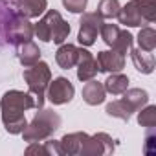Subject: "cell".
Segmentation results:
<instances>
[{"mask_svg": "<svg viewBox=\"0 0 156 156\" xmlns=\"http://www.w3.org/2000/svg\"><path fill=\"white\" fill-rule=\"evenodd\" d=\"M37 108L35 98L30 92L22 90H9L0 99V110H2V123L4 129L9 134H20L24 127L28 125L26 121V110Z\"/></svg>", "mask_w": 156, "mask_h": 156, "instance_id": "1", "label": "cell"}, {"mask_svg": "<svg viewBox=\"0 0 156 156\" xmlns=\"http://www.w3.org/2000/svg\"><path fill=\"white\" fill-rule=\"evenodd\" d=\"M33 35L42 42L62 44L70 35V24L55 9H46L37 24H33Z\"/></svg>", "mask_w": 156, "mask_h": 156, "instance_id": "2", "label": "cell"}, {"mask_svg": "<svg viewBox=\"0 0 156 156\" xmlns=\"http://www.w3.org/2000/svg\"><path fill=\"white\" fill-rule=\"evenodd\" d=\"M39 112L35 114V118L24 127V130L20 132L24 141L31 143V141H44L50 136H53V132L61 127V116L55 110L50 108H37Z\"/></svg>", "mask_w": 156, "mask_h": 156, "instance_id": "3", "label": "cell"}, {"mask_svg": "<svg viewBox=\"0 0 156 156\" xmlns=\"http://www.w3.org/2000/svg\"><path fill=\"white\" fill-rule=\"evenodd\" d=\"M119 24L127 28H143L152 24L156 19V2L154 0H130L119 9Z\"/></svg>", "mask_w": 156, "mask_h": 156, "instance_id": "4", "label": "cell"}, {"mask_svg": "<svg viewBox=\"0 0 156 156\" xmlns=\"http://www.w3.org/2000/svg\"><path fill=\"white\" fill-rule=\"evenodd\" d=\"M24 81L28 85V92L35 98L37 108L44 107V98H46V88L51 81V70L48 62L39 61L24 70Z\"/></svg>", "mask_w": 156, "mask_h": 156, "instance_id": "5", "label": "cell"}, {"mask_svg": "<svg viewBox=\"0 0 156 156\" xmlns=\"http://www.w3.org/2000/svg\"><path fill=\"white\" fill-rule=\"evenodd\" d=\"M101 24H103V19L98 15V11L96 13L83 11L81 19H79V33H77L79 44L85 46V48H90L92 44H96L99 30H101Z\"/></svg>", "mask_w": 156, "mask_h": 156, "instance_id": "6", "label": "cell"}, {"mask_svg": "<svg viewBox=\"0 0 156 156\" xmlns=\"http://www.w3.org/2000/svg\"><path fill=\"white\" fill-rule=\"evenodd\" d=\"M116 149V143L110 134L107 132H98L94 136H87L83 141L79 154L81 156H103V154H112Z\"/></svg>", "mask_w": 156, "mask_h": 156, "instance_id": "7", "label": "cell"}, {"mask_svg": "<svg viewBox=\"0 0 156 156\" xmlns=\"http://www.w3.org/2000/svg\"><path fill=\"white\" fill-rule=\"evenodd\" d=\"M75 88L66 77H55L50 81L46 88V98L51 101V105H66L73 99Z\"/></svg>", "mask_w": 156, "mask_h": 156, "instance_id": "8", "label": "cell"}, {"mask_svg": "<svg viewBox=\"0 0 156 156\" xmlns=\"http://www.w3.org/2000/svg\"><path fill=\"white\" fill-rule=\"evenodd\" d=\"M33 39V24L30 22V19L26 17H13L8 24V41L9 44H22V42H28Z\"/></svg>", "mask_w": 156, "mask_h": 156, "instance_id": "9", "label": "cell"}, {"mask_svg": "<svg viewBox=\"0 0 156 156\" xmlns=\"http://www.w3.org/2000/svg\"><path fill=\"white\" fill-rule=\"evenodd\" d=\"M77 79H79L81 83H87L90 79H94V77L98 75V62H96V57L85 48L81 46L79 48V57H77Z\"/></svg>", "mask_w": 156, "mask_h": 156, "instance_id": "10", "label": "cell"}, {"mask_svg": "<svg viewBox=\"0 0 156 156\" xmlns=\"http://www.w3.org/2000/svg\"><path fill=\"white\" fill-rule=\"evenodd\" d=\"M96 62H98L99 72L114 73V72H121L125 68V55L116 51V50H103V51L98 53Z\"/></svg>", "mask_w": 156, "mask_h": 156, "instance_id": "11", "label": "cell"}, {"mask_svg": "<svg viewBox=\"0 0 156 156\" xmlns=\"http://www.w3.org/2000/svg\"><path fill=\"white\" fill-rule=\"evenodd\" d=\"M17 15L26 19H39L48 9V0H17Z\"/></svg>", "mask_w": 156, "mask_h": 156, "instance_id": "12", "label": "cell"}, {"mask_svg": "<svg viewBox=\"0 0 156 156\" xmlns=\"http://www.w3.org/2000/svg\"><path fill=\"white\" fill-rule=\"evenodd\" d=\"M105 98H107V92H105V87L103 83L96 81V79H90L85 83L83 87V101L90 107H98L101 103H105Z\"/></svg>", "mask_w": 156, "mask_h": 156, "instance_id": "13", "label": "cell"}, {"mask_svg": "<svg viewBox=\"0 0 156 156\" xmlns=\"http://www.w3.org/2000/svg\"><path fill=\"white\" fill-rule=\"evenodd\" d=\"M129 51H130L132 64H134V68H136L138 72H141V73H152V72H154L156 61H154L152 51H145V50H141V48H130Z\"/></svg>", "mask_w": 156, "mask_h": 156, "instance_id": "14", "label": "cell"}, {"mask_svg": "<svg viewBox=\"0 0 156 156\" xmlns=\"http://www.w3.org/2000/svg\"><path fill=\"white\" fill-rule=\"evenodd\" d=\"M121 96H123L121 101H123V105L129 108L130 114H132V112H138L143 105L149 103V94H147V90H143V88H127Z\"/></svg>", "mask_w": 156, "mask_h": 156, "instance_id": "15", "label": "cell"}, {"mask_svg": "<svg viewBox=\"0 0 156 156\" xmlns=\"http://www.w3.org/2000/svg\"><path fill=\"white\" fill-rule=\"evenodd\" d=\"M77 57H79V48L75 44H59V50L55 53V61L62 70H70L77 64Z\"/></svg>", "mask_w": 156, "mask_h": 156, "instance_id": "16", "label": "cell"}, {"mask_svg": "<svg viewBox=\"0 0 156 156\" xmlns=\"http://www.w3.org/2000/svg\"><path fill=\"white\" fill-rule=\"evenodd\" d=\"M17 59L20 61V64L24 68L35 64L41 61V48L33 42V41H28V42H22L17 46Z\"/></svg>", "mask_w": 156, "mask_h": 156, "instance_id": "17", "label": "cell"}, {"mask_svg": "<svg viewBox=\"0 0 156 156\" xmlns=\"http://www.w3.org/2000/svg\"><path fill=\"white\" fill-rule=\"evenodd\" d=\"M105 87V92L107 94H112V96H121L127 88H129V77L121 72H114V73H108V77L103 83Z\"/></svg>", "mask_w": 156, "mask_h": 156, "instance_id": "18", "label": "cell"}, {"mask_svg": "<svg viewBox=\"0 0 156 156\" xmlns=\"http://www.w3.org/2000/svg\"><path fill=\"white\" fill-rule=\"evenodd\" d=\"M87 136H88L87 132H70V134H64L62 140H59L62 154H68V156L79 154V149H81L83 141L87 140Z\"/></svg>", "mask_w": 156, "mask_h": 156, "instance_id": "19", "label": "cell"}, {"mask_svg": "<svg viewBox=\"0 0 156 156\" xmlns=\"http://www.w3.org/2000/svg\"><path fill=\"white\" fill-rule=\"evenodd\" d=\"M119 9H121V4L119 0H99L98 4V15L105 20V19H118L119 15Z\"/></svg>", "mask_w": 156, "mask_h": 156, "instance_id": "20", "label": "cell"}, {"mask_svg": "<svg viewBox=\"0 0 156 156\" xmlns=\"http://www.w3.org/2000/svg\"><path fill=\"white\" fill-rule=\"evenodd\" d=\"M138 44H140L138 48H141L145 51H154V48H156V31H154V28L143 26L138 33Z\"/></svg>", "mask_w": 156, "mask_h": 156, "instance_id": "21", "label": "cell"}, {"mask_svg": "<svg viewBox=\"0 0 156 156\" xmlns=\"http://www.w3.org/2000/svg\"><path fill=\"white\" fill-rule=\"evenodd\" d=\"M138 123L145 129L156 127V107L154 105H143L138 112Z\"/></svg>", "mask_w": 156, "mask_h": 156, "instance_id": "22", "label": "cell"}, {"mask_svg": "<svg viewBox=\"0 0 156 156\" xmlns=\"http://www.w3.org/2000/svg\"><path fill=\"white\" fill-rule=\"evenodd\" d=\"M105 112L108 114V116H112V118H118V119H121V121H129L130 119V112H129V108L123 105V101L121 99H116V101H112V103H108L107 105V108H105Z\"/></svg>", "mask_w": 156, "mask_h": 156, "instance_id": "23", "label": "cell"}, {"mask_svg": "<svg viewBox=\"0 0 156 156\" xmlns=\"http://www.w3.org/2000/svg\"><path fill=\"white\" fill-rule=\"evenodd\" d=\"M132 42H134V37H132V33L130 31H127V30H121L119 31V35H118V39L114 41V44H112V50H116V51H119V53H127L130 48H132Z\"/></svg>", "mask_w": 156, "mask_h": 156, "instance_id": "24", "label": "cell"}, {"mask_svg": "<svg viewBox=\"0 0 156 156\" xmlns=\"http://www.w3.org/2000/svg\"><path fill=\"white\" fill-rule=\"evenodd\" d=\"M119 31H121V30H119V26H118V24L103 22V24H101V30H99V35H101L103 42H105L107 46H110V48H112V44H114V41L118 39Z\"/></svg>", "mask_w": 156, "mask_h": 156, "instance_id": "25", "label": "cell"}, {"mask_svg": "<svg viewBox=\"0 0 156 156\" xmlns=\"http://www.w3.org/2000/svg\"><path fill=\"white\" fill-rule=\"evenodd\" d=\"M62 6L70 13H83L88 6V0H62Z\"/></svg>", "mask_w": 156, "mask_h": 156, "instance_id": "26", "label": "cell"}, {"mask_svg": "<svg viewBox=\"0 0 156 156\" xmlns=\"http://www.w3.org/2000/svg\"><path fill=\"white\" fill-rule=\"evenodd\" d=\"M44 149H46V154L48 156H61L62 151H61V143L57 140H48L44 141Z\"/></svg>", "mask_w": 156, "mask_h": 156, "instance_id": "27", "label": "cell"}, {"mask_svg": "<svg viewBox=\"0 0 156 156\" xmlns=\"http://www.w3.org/2000/svg\"><path fill=\"white\" fill-rule=\"evenodd\" d=\"M26 154H42V156H48L44 145H41L39 141H31L28 145V149H26Z\"/></svg>", "mask_w": 156, "mask_h": 156, "instance_id": "28", "label": "cell"}]
</instances>
